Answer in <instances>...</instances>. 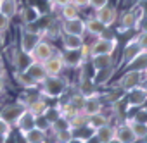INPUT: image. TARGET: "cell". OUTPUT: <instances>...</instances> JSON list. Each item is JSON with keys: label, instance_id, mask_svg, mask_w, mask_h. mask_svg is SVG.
Masks as SVG:
<instances>
[{"label": "cell", "instance_id": "obj_1", "mask_svg": "<svg viewBox=\"0 0 147 143\" xmlns=\"http://www.w3.org/2000/svg\"><path fill=\"white\" fill-rule=\"evenodd\" d=\"M40 95L47 97V98H61L66 90L69 88V83L62 78V76H47L40 85Z\"/></svg>", "mask_w": 147, "mask_h": 143}, {"label": "cell", "instance_id": "obj_2", "mask_svg": "<svg viewBox=\"0 0 147 143\" xmlns=\"http://www.w3.org/2000/svg\"><path fill=\"white\" fill-rule=\"evenodd\" d=\"M116 45H118L116 38H111V40L109 38H95V41L88 45L90 57H94V55H113L116 50Z\"/></svg>", "mask_w": 147, "mask_h": 143}, {"label": "cell", "instance_id": "obj_3", "mask_svg": "<svg viewBox=\"0 0 147 143\" xmlns=\"http://www.w3.org/2000/svg\"><path fill=\"white\" fill-rule=\"evenodd\" d=\"M125 93H126L125 102H126L128 110L130 109H138V107L145 105V102H147V90L142 85H138V86H135V88H131V90H128Z\"/></svg>", "mask_w": 147, "mask_h": 143}, {"label": "cell", "instance_id": "obj_4", "mask_svg": "<svg viewBox=\"0 0 147 143\" xmlns=\"http://www.w3.org/2000/svg\"><path fill=\"white\" fill-rule=\"evenodd\" d=\"M142 80H144V74H142V71L138 69H130L126 71V73L118 80V88H121L123 92H128L138 85H142Z\"/></svg>", "mask_w": 147, "mask_h": 143}, {"label": "cell", "instance_id": "obj_5", "mask_svg": "<svg viewBox=\"0 0 147 143\" xmlns=\"http://www.w3.org/2000/svg\"><path fill=\"white\" fill-rule=\"evenodd\" d=\"M26 110V107L23 105V104H9V105H4L2 109H0V119L2 121H5V122H9L11 126H14L16 124V121L19 119V116L23 114Z\"/></svg>", "mask_w": 147, "mask_h": 143}, {"label": "cell", "instance_id": "obj_6", "mask_svg": "<svg viewBox=\"0 0 147 143\" xmlns=\"http://www.w3.org/2000/svg\"><path fill=\"white\" fill-rule=\"evenodd\" d=\"M54 53H55V48L52 47V43H50V41H45V40H40L38 45H36V47L33 48V52L30 53V57H31V60H35V62H45V60L50 59Z\"/></svg>", "mask_w": 147, "mask_h": 143}, {"label": "cell", "instance_id": "obj_7", "mask_svg": "<svg viewBox=\"0 0 147 143\" xmlns=\"http://www.w3.org/2000/svg\"><path fill=\"white\" fill-rule=\"evenodd\" d=\"M61 59L64 62V67H82L87 64V59L83 57L82 48L80 50H66L61 53Z\"/></svg>", "mask_w": 147, "mask_h": 143}, {"label": "cell", "instance_id": "obj_8", "mask_svg": "<svg viewBox=\"0 0 147 143\" xmlns=\"http://www.w3.org/2000/svg\"><path fill=\"white\" fill-rule=\"evenodd\" d=\"M42 64H43V69H45L47 76H61V73L64 71V62L61 59V53H54L50 59H47Z\"/></svg>", "mask_w": 147, "mask_h": 143}, {"label": "cell", "instance_id": "obj_9", "mask_svg": "<svg viewBox=\"0 0 147 143\" xmlns=\"http://www.w3.org/2000/svg\"><path fill=\"white\" fill-rule=\"evenodd\" d=\"M62 33H64V35L83 36V35H85V21L80 19V17L64 21V23H62Z\"/></svg>", "mask_w": 147, "mask_h": 143}, {"label": "cell", "instance_id": "obj_10", "mask_svg": "<svg viewBox=\"0 0 147 143\" xmlns=\"http://www.w3.org/2000/svg\"><path fill=\"white\" fill-rule=\"evenodd\" d=\"M102 109H104V102H102L100 95H92V97H87L85 98V104H83V110L82 112L87 117H90L94 114L102 112Z\"/></svg>", "mask_w": 147, "mask_h": 143}, {"label": "cell", "instance_id": "obj_11", "mask_svg": "<svg viewBox=\"0 0 147 143\" xmlns=\"http://www.w3.org/2000/svg\"><path fill=\"white\" fill-rule=\"evenodd\" d=\"M95 19H97V21H100L104 26L111 28V26L116 23V19H118L116 7H109V5H106V7H102V9L95 11Z\"/></svg>", "mask_w": 147, "mask_h": 143}, {"label": "cell", "instance_id": "obj_12", "mask_svg": "<svg viewBox=\"0 0 147 143\" xmlns=\"http://www.w3.org/2000/svg\"><path fill=\"white\" fill-rule=\"evenodd\" d=\"M42 40V35H38V33H31V31H23V35H21V52H24V53H31L33 52V48L38 45V41Z\"/></svg>", "mask_w": 147, "mask_h": 143}, {"label": "cell", "instance_id": "obj_13", "mask_svg": "<svg viewBox=\"0 0 147 143\" xmlns=\"http://www.w3.org/2000/svg\"><path fill=\"white\" fill-rule=\"evenodd\" d=\"M114 140L118 143H138L133 131L130 129V126L126 122H121L116 126V131H114Z\"/></svg>", "mask_w": 147, "mask_h": 143}, {"label": "cell", "instance_id": "obj_14", "mask_svg": "<svg viewBox=\"0 0 147 143\" xmlns=\"http://www.w3.org/2000/svg\"><path fill=\"white\" fill-rule=\"evenodd\" d=\"M18 129H19V133L23 134V133H26V131H30V129H33L35 126H36V117L26 109L21 116H19V119L16 121V124H14Z\"/></svg>", "mask_w": 147, "mask_h": 143}, {"label": "cell", "instance_id": "obj_15", "mask_svg": "<svg viewBox=\"0 0 147 143\" xmlns=\"http://www.w3.org/2000/svg\"><path fill=\"white\" fill-rule=\"evenodd\" d=\"M114 71H116V67H113V65L95 71L94 76H92V83H94L95 86H106V85L109 83V80H113Z\"/></svg>", "mask_w": 147, "mask_h": 143}, {"label": "cell", "instance_id": "obj_16", "mask_svg": "<svg viewBox=\"0 0 147 143\" xmlns=\"http://www.w3.org/2000/svg\"><path fill=\"white\" fill-rule=\"evenodd\" d=\"M24 73H26L36 85H40V83L47 78L45 69H43V64H42V62H35V60H31V64L24 69Z\"/></svg>", "mask_w": 147, "mask_h": 143}, {"label": "cell", "instance_id": "obj_17", "mask_svg": "<svg viewBox=\"0 0 147 143\" xmlns=\"http://www.w3.org/2000/svg\"><path fill=\"white\" fill-rule=\"evenodd\" d=\"M140 52H142V50H140V47L137 45L135 38H131V40L126 43V47H125V52H123V57H121V64H123V65H128Z\"/></svg>", "mask_w": 147, "mask_h": 143}, {"label": "cell", "instance_id": "obj_18", "mask_svg": "<svg viewBox=\"0 0 147 143\" xmlns=\"http://www.w3.org/2000/svg\"><path fill=\"white\" fill-rule=\"evenodd\" d=\"M114 131H116V126H111V122H109V124H106V126L95 129L94 134L97 136V140H99L100 143H111V141L114 140Z\"/></svg>", "mask_w": 147, "mask_h": 143}, {"label": "cell", "instance_id": "obj_19", "mask_svg": "<svg viewBox=\"0 0 147 143\" xmlns=\"http://www.w3.org/2000/svg\"><path fill=\"white\" fill-rule=\"evenodd\" d=\"M109 122H111V121H109V117H107L104 112H99V114H94V116L87 117V128L92 129V133H94L95 129H99V128L109 124Z\"/></svg>", "mask_w": 147, "mask_h": 143}, {"label": "cell", "instance_id": "obj_20", "mask_svg": "<svg viewBox=\"0 0 147 143\" xmlns=\"http://www.w3.org/2000/svg\"><path fill=\"white\" fill-rule=\"evenodd\" d=\"M23 138L26 143H45L47 141V131H42L35 126L33 129L23 133Z\"/></svg>", "mask_w": 147, "mask_h": 143}, {"label": "cell", "instance_id": "obj_21", "mask_svg": "<svg viewBox=\"0 0 147 143\" xmlns=\"http://www.w3.org/2000/svg\"><path fill=\"white\" fill-rule=\"evenodd\" d=\"M125 122L130 126V129L133 131L137 141H142L145 136H147V122H137L133 119H125Z\"/></svg>", "mask_w": 147, "mask_h": 143}, {"label": "cell", "instance_id": "obj_22", "mask_svg": "<svg viewBox=\"0 0 147 143\" xmlns=\"http://www.w3.org/2000/svg\"><path fill=\"white\" fill-rule=\"evenodd\" d=\"M62 47L64 50H80L83 47V36L62 35Z\"/></svg>", "mask_w": 147, "mask_h": 143}, {"label": "cell", "instance_id": "obj_23", "mask_svg": "<svg viewBox=\"0 0 147 143\" xmlns=\"http://www.w3.org/2000/svg\"><path fill=\"white\" fill-rule=\"evenodd\" d=\"M138 23H140L138 16H137L133 11H128V12H125L123 17H121V29H123V31H126V29H133V28L138 26Z\"/></svg>", "mask_w": 147, "mask_h": 143}, {"label": "cell", "instance_id": "obj_24", "mask_svg": "<svg viewBox=\"0 0 147 143\" xmlns=\"http://www.w3.org/2000/svg\"><path fill=\"white\" fill-rule=\"evenodd\" d=\"M107 26H104L100 21H97L95 17H92V19H87L85 21V31L88 33V35H94V36H100L102 33H104V29H106Z\"/></svg>", "mask_w": 147, "mask_h": 143}, {"label": "cell", "instance_id": "obj_25", "mask_svg": "<svg viewBox=\"0 0 147 143\" xmlns=\"http://www.w3.org/2000/svg\"><path fill=\"white\" fill-rule=\"evenodd\" d=\"M90 65L95 71L104 69V67H109V65H114L113 55H94V57H90Z\"/></svg>", "mask_w": 147, "mask_h": 143}, {"label": "cell", "instance_id": "obj_26", "mask_svg": "<svg viewBox=\"0 0 147 143\" xmlns=\"http://www.w3.org/2000/svg\"><path fill=\"white\" fill-rule=\"evenodd\" d=\"M0 12L12 19L18 14V2L16 0H0Z\"/></svg>", "mask_w": 147, "mask_h": 143}, {"label": "cell", "instance_id": "obj_27", "mask_svg": "<svg viewBox=\"0 0 147 143\" xmlns=\"http://www.w3.org/2000/svg\"><path fill=\"white\" fill-rule=\"evenodd\" d=\"M47 109H49V104L43 100V97H40L38 100H35V102L28 107V110H30L35 117H42V116L47 112Z\"/></svg>", "mask_w": 147, "mask_h": 143}, {"label": "cell", "instance_id": "obj_28", "mask_svg": "<svg viewBox=\"0 0 147 143\" xmlns=\"http://www.w3.org/2000/svg\"><path fill=\"white\" fill-rule=\"evenodd\" d=\"M67 121H69V128H71L73 131H78V129H82V128H87V116H85L83 112L73 114Z\"/></svg>", "mask_w": 147, "mask_h": 143}, {"label": "cell", "instance_id": "obj_29", "mask_svg": "<svg viewBox=\"0 0 147 143\" xmlns=\"http://www.w3.org/2000/svg\"><path fill=\"white\" fill-rule=\"evenodd\" d=\"M16 80H18V83L24 88V90H35L38 85L24 73V71H16Z\"/></svg>", "mask_w": 147, "mask_h": 143}, {"label": "cell", "instance_id": "obj_30", "mask_svg": "<svg viewBox=\"0 0 147 143\" xmlns=\"http://www.w3.org/2000/svg\"><path fill=\"white\" fill-rule=\"evenodd\" d=\"M40 17H42V16H40V11H38L36 7H33V5H30V7H26V9L23 11V21H24V24H33V23H36Z\"/></svg>", "mask_w": 147, "mask_h": 143}, {"label": "cell", "instance_id": "obj_31", "mask_svg": "<svg viewBox=\"0 0 147 143\" xmlns=\"http://www.w3.org/2000/svg\"><path fill=\"white\" fill-rule=\"evenodd\" d=\"M126 67H130V69H138V71H144L145 67H147V52H140Z\"/></svg>", "mask_w": 147, "mask_h": 143}, {"label": "cell", "instance_id": "obj_32", "mask_svg": "<svg viewBox=\"0 0 147 143\" xmlns=\"http://www.w3.org/2000/svg\"><path fill=\"white\" fill-rule=\"evenodd\" d=\"M61 9H62V11H61V14H62L64 21H67V19H75V17H80V16H78V14H80L78 7H75L71 2H69V4H66V5H62Z\"/></svg>", "mask_w": 147, "mask_h": 143}, {"label": "cell", "instance_id": "obj_33", "mask_svg": "<svg viewBox=\"0 0 147 143\" xmlns=\"http://www.w3.org/2000/svg\"><path fill=\"white\" fill-rule=\"evenodd\" d=\"M73 133H75L73 129H62V131H57V133H55V143H67L73 136H75Z\"/></svg>", "mask_w": 147, "mask_h": 143}, {"label": "cell", "instance_id": "obj_34", "mask_svg": "<svg viewBox=\"0 0 147 143\" xmlns=\"http://www.w3.org/2000/svg\"><path fill=\"white\" fill-rule=\"evenodd\" d=\"M135 41H137V45L140 47L142 52H147V33L140 31V33L135 36Z\"/></svg>", "mask_w": 147, "mask_h": 143}, {"label": "cell", "instance_id": "obj_35", "mask_svg": "<svg viewBox=\"0 0 147 143\" xmlns=\"http://www.w3.org/2000/svg\"><path fill=\"white\" fill-rule=\"evenodd\" d=\"M133 121H137V122H147V107H138V110H137V114L131 117Z\"/></svg>", "mask_w": 147, "mask_h": 143}, {"label": "cell", "instance_id": "obj_36", "mask_svg": "<svg viewBox=\"0 0 147 143\" xmlns=\"http://www.w3.org/2000/svg\"><path fill=\"white\" fill-rule=\"evenodd\" d=\"M9 26H11V19L0 12V33H5L9 29Z\"/></svg>", "mask_w": 147, "mask_h": 143}, {"label": "cell", "instance_id": "obj_37", "mask_svg": "<svg viewBox=\"0 0 147 143\" xmlns=\"http://www.w3.org/2000/svg\"><path fill=\"white\" fill-rule=\"evenodd\" d=\"M36 128L42 129V131H49L50 129V122L42 116V117H36Z\"/></svg>", "mask_w": 147, "mask_h": 143}, {"label": "cell", "instance_id": "obj_38", "mask_svg": "<svg viewBox=\"0 0 147 143\" xmlns=\"http://www.w3.org/2000/svg\"><path fill=\"white\" fill-rule=\"evenodd\" d=\"M107 4H109V0H88V7H94L95 11L106 7Z\"/></svg>", "mask_w": 147, "mask_h": 143}, {"label": "cell", "instance_id": "obj_39", "mask_svg": "<svg viewBox=\"0 0 147 143\" xmlns=\"http://www.w3.org/2000/svg\"><path fill=\"white\" fill-rule=\"evenodd\" d=\"M11 131H12V126L0 119V134H11Z\"/></svg>", "mask_w": 147, "mask_h": 143}, {"label": "cell", "instance_id": "obj_40", "mask_svg": "<svg viewBox=\"0 0 147 143\" xmlns=\"http://www.w3.org/2000/svg\"><path fill=\"white\" fill-rule=\"evenodd\" d=\"M71 4L78 7V9H87L88 7V0H71Z\"/></svg>", "mask_w": 147, "mask_h": 143}, {"label": "cell", "instance_id": "obj_41", "mask_svg": "<svg viewBox=\"0 0 147 143\" xmlns=\"http://www.w3.org/2000/svg\"><path fill=\"white\" fill-rule=\"evenodd\" d=\"M85 143H100V141H99V140H97V136L92 133L88 138H85Z\"/></svg>", "mask_w": 147, "mask_h": 143}, {"label": "cell", "instance_id": "obj_42", "mask_svg": "<svg viewBox=\"0 0 147 143\" xmlns=\"http://www.w3.org/2000/svg\"><path fill=\"white\" fill-rule=\"evenodd\" d=\"M67 143H85V138H80V136H73Z\"/></svg>", "mask_w": 147, "mask_h": 143}, {"label": "cell", "instance_id": "obj_43", "mask_svg": "<svg viewBox=\"0 0 147 143\" xmlns=\"http://www.w3.org/2000/svg\"><path fill=\"white\" fill-rule=\"evenodd\" d=\"M71 0H54V5H59V7H62V5H66V4H69Z\"/></svg>", "mask_w": 147, "mask_h": 143}, {"label": "cell", "instance_id": "obj_44", "mask_svg": "<svg viewBox=\"0 0 147 143\" xmlns=\"http://www.w3.org/2000/svg\"><path fill=\"white\" fill-rule=\"evenodd\" d=\"M4 90H5V81H4V76H0V95L4 93Z\"/></svg>", "mask_w": 147, "mask_h": 143}, {"label": "cell", "instance_id": "obj_45", "mask_svg": "<svg viewBox=\"0 0 147 143\" xmlns=\"http://www.w3.org/2000/svg\"><path fill=\"white\" fill-rule=\"evenodd\" d=\"M9 140V134H0V143H7Z\"/></svg>", "mask_w": 147, "mask_h": 143}, {"label": "cell", "instance_id": "obj_46", "mask_svg": "<svg viewBox=\"0 0 147 143\" xmlns=\"http://www.w3.org/2000/svg\"><path fill=\"white\" fill-rule=\"evenodd\" d=\"M140 26H142V31H144V33H147V21L140 23V24H138V28H140Z\"/></svg>", "mask_w": 147, "mask_h": 143}, {"label": "cell", "instance_id": "obj_47", "mask_svg": "<svg viewBox=\"0 0 147 143\" xmlns=\"http://www.w3.org/2000/svg\"><path fill=\"white\" fill-rule=\"evenodd\" d=\"M0 76H5V69H4L2 64H0Z\"/></svg>", "mask_w": 147, "mask_h": 143}, {"label": "cell", "instance_id": "obj_48", "mask_svg": "<svg viewBox=\"0 0 147 143\" xmlns=\"http://www.w3.org/2000/svg\"><path fill=\"white\" fill-rule=\"evenodd\" d=\"M4 47V33H0V48Z\"/></svg>", "mask_w": 147, "mask_h": 143}, {"label": "cell", "instance_id": "obj_49", "mask_svg": "<svg viewBox=\"0 0 147 143\" xmlns=\"http://www.w3.org/2000/svg\"><path fill=\"white\" fill-rule=\"evenodd\" d=\"M142 86L147 90V78H144V80H142Z\"/></svg>", "mask_w": 147, "mask_h": 143}, {"label": "cell", "instance_id": "obj_50", "mask_svg": "<svg viewBox=\"0 0 147 143\" xmlns=\"http://www.w3.org/2000/svg\"><path fill=\"white\" fill-rule=\"evenodd\" d=\"M142 74H144V78H147V67H145V69L142 71Z\"/></svg>", "mask_w": 147, "mask_h": 143}, {"label": "cell", "instance_id": "obj_51", "mask_svg": "<svg viewBox=\"0 0 147 143\" xmlns=\"http://www.w3.org/2000/svg\"><path fill=\"white\" fill-rule=\"evenodd\" d=\"M142 143H147V136H145V138H144V140H142Z\"/></svg>", "mask_w": 147, "mask_h": 143}, {"label": "cell", "instance_id": "obj_52", "mask_svg": "<svg viewBox=\"0 0 147 143\" xmlns=\"http://www.w3.org/2000/svg\"><path fill=\"white\" fill-rule=\"evenodd\" d=\"M0 59H2V52H0Z\"/></svg>", "mask_w": 147, "mask_h": 143}, {"label": "cell", "instance_id": "obj_53", "mask_svg": "<svg viewBox=\"0 0 147 143\" xmlns=\"http://www.w3.org/2000/svg\"><path fill=\"white\" fill-rule=\"evenodd\" d=\"M45 143H50V141H45ZM54 143H55V141H54Z\"/></svg>", "mask_w": 147, "mask_h": 143}]
</instances>
